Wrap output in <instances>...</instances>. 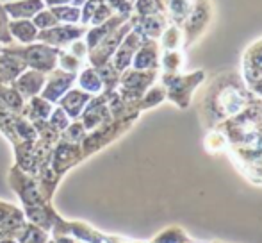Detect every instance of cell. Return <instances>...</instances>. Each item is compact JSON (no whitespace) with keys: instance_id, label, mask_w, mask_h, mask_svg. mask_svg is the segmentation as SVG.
Listing matches in <instances>:
<instances>
[{"instance_id":"cell-1","label":"cell","mask_w":262,"mask_h":243,"mask_svg":"<svg viewBox=\"0 0 262 243\" xmlns=\"http://www.w3.org/2000/svg\"><path fill=\"white\" fill-rule=\"evenodd\" d=\"M179 38H180V31L177 27H171L164 34V47L166 49H177L180 45Z\"/></svg>"},{"instance_id":"cell-2","label":"cell","mask_w":262,"mask_h":243,"mask_svg":"<svg viewBox=\"0 0 262 243\" xmlns=\"http://www.w3.org/2000/svg\"><path fill=\"white\" fill-rule=\"evenodd\" d=\"M164 65L168 66L169 70H177L180 66V54L179 52H169V54H166Z\"/></svg>"}]
</instances>
